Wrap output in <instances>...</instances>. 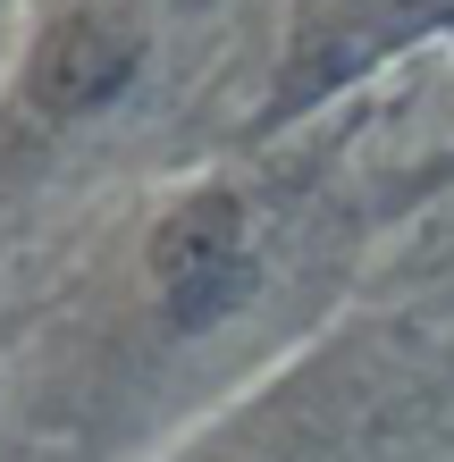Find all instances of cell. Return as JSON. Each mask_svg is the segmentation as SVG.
I'll list each match as a JSON object with an SVG mask.
<instances>
[{"label":"cell","mask_w":454,"mask_h":462,"mask_svg":"<svg viewBox=\"0 0 454 462\" xmlns=\"http://www.w3.org/2000/svg\"><path fill=\"white\" fill-rule=\"evenodd\" d=\"M303 227H320V202L295 177L270 169H202L177 194H160L101 286V353L118 378L202 370L236 337L270 328L278 294L303 269Z\"/></svg>","instance_id":"obj_1"},{"label":"cell","mask_w":454,"mask_h":462,"mask_svg":"<svg viewBox=\"0 0 454 462\" xmlns=\"http://www.w3.org/2000/svg\"><path fill=\"white\" fill-rule=\"evenodd\" d=\"M160 51V0H42L0 85V210L135 101Z\"/></svg>","instance_id":"obj_2"},{"label":"cell","mask_w":454,"mask_h":462,"mask_svg":"<svg viewBox=\"0 0 454 462\" xmlns=\"http://www.w3.org/2000/svg\"><path fill=\"white\" fill-rule=\"evenodd\" d=\"M446 25H454V0H295L270 101H261L253 126L270 134V126H295L311 110H329L345 85L379 76L395 51L430 42V34H446Z\"/></svg>","instance_id":"obj_3"},{"label":"cell","mask_w":454,"mask_h":462,"mask_svg":"<svg viewBox=\"0 0 454 462\" xmlns=\"http://www.w3.org/2000/svg\"><path fill=\"white\" fill-rule=\"evenodd\" d=\"M337 403L329 395H303V387H278L261 395L236 429L202 438L185 462H337Z\"/></svg>","instance_id":"obj_4"}]
</instances>
